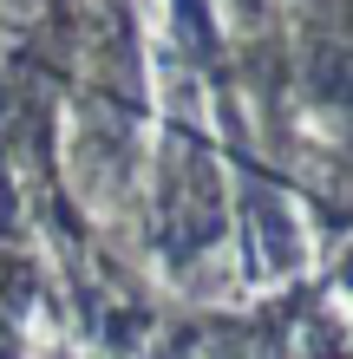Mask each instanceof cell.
Wrapping results in <instances>:
<instances>
[]
</instances>
